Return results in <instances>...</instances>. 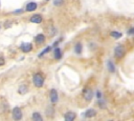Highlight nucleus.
Segmentation results:
<instances>
[{
	"label": "nucleus",
	"mask_w": 134,
	"mask_h": 121,
	"mask_svg": "<svg viewBox=\"0 0 134 121\" xmlns=\"http://www.w3.org/2000/svg\"><path fill=\"white\" fill-rule=\"evenodd\" d=\"M44 81H45L44 76L41 73H36L32 76V82H34V85L36 87H42L44 84Z\"/></svg>",
	"instance_id": "obj_1"
},
{
	"label": "nucleus",
	"mask_w": 134,
	"mask_h": 121,
	"mask_svg": "<svg viewBox=\"0 0 134 121\" xmlns=\"http://www.w3.org/2000/svg\"><path fill=\"white\" fill-rule=\"evenodd\" d=\"M126 54V48L122 44H118L117 46H115L114 48V57L116 59H121Z\"/></svg>",
	"instance_id": "obj_2"
},
{
	"label": "nucleus",
	"mask_w": 134,
	"mask_h": 121,
	"mask_svg": "<svg viewBox=\"0 0 134 121\" xmlns=\"http://www.w3.org/2000/svg\"><path fill=\"white\" fill-rule=\"evenodd\" d=\"M93 96H94V93H93V89H92V88L86 87V88L83 89V97H84V99H85L87 102L91 101L92 98H93Z\"/></svg>",
	"instance_id": "obj_3"
},
{
	"label": "nucleus",
	"mask_w": 134,
	"mask_h": 121,
	"mask_svg": "<svg viewBox=\"0 0 134 121\" xmlns=\"http://www.w3.org/2000/svg\"><path fill=\"white\" fill-rule=\"evenodd\" d=\"M12 116H13V119L14 120H21L22 119V110L20 107L16 106L13 108L12 110Z\"/></svg>",
	"instance_id": "obj_4"
},
{
	"label": "nucleus",
	"mask_w": 134,
	"mask_h": 121,
	"mask_svg": "<svg viewBox=\"0 0 134 121\" xmlns=\"http://www.w3.org/2000/svg\"><path fill=\"white\" fill-rule=\"evenodd\" d=\"M49 98H50V101H51V103H57L58 102V100H59V95H58V92L54 89V88H52L51 90H50V93H49Z\"/></svg>",
	"instance_id": "obj_5"
},
{
	"label": "nucleus",
	"mask_w": 134,
	"mask_h": 121,
	"mask_svg": "<svg viewBox=\"0 0 134 121\" xmlns=\"http://www.w3.org/2000/svg\"><path fill=\"white\" fill-rule=\"evenodd\" d=\"M20 48H21V51L23 53H28V52H30L32 49V44L29 43V42H25V43H22L20 45Z\"/></svg>",
	"instance_id": "obj_6"
},
{
	"label": "nucleus",
	"mask_w": 134,
	"mask_h": 121,
	"mask_svg": "<svg viewBox=\"0 0 134 121\" xmlns=\"http://www.w3.org/2000/svg\"><path fill=\"white\" fill-rule=\"evenodd\" d=\"M29 20H30V22H32V23L39 24V23H41V22H42L43 18H42V16H41V15H39V14H36V15L31 16Z\"/></svg>",
	"instance_id": "obj_7"
},
{
	"label": "nucleus",
	"mask_w": 134,
	"mask_h": 121,
	"mask_svg": "<svg viewBox=\"0 0 134 121\" xmlns=\"http://www.w3.org/2000/svg\"><path fill=\"white\" fill-rule=\"evenodd\" d=\"M37 7H38V5L36 2H28L25 9H26V12H34L37 9Z\"/></svg>",
	"instance_id": "obj_8"
},
{
	"label": "nucleus",
	"mask_w": 134,
	"mask_h": 121,
	"mask_svg": "<svg viewBox=\"0 0 134 121\" xmlns=\"http://www.w3.org/2000/svg\"><path fill=\"white\" fill-rule=\"evenodd\" d=\"M75 117H76V115H75V113H73V112H67V113L64 115V118H65L66 121H72V120L75 119Z\"/></svg>",
	"instance_id": "obj_9"
},
{
	"label": "nucleus",
	"mask_w": 134,
	"mask_h": 121,
	"mask_svg": "<svg viewBox=\"0 0 134 121\" xmlns=\"http://www.w3.org/2000/svg\"><path fill=\"white\" fill-rule=\"evenodd\" d=\"M45 35H43V34H39V35H37L36 37H35V41H36V43L37 44H42V43H44L45 42Z\"/></svg>",
	"instance_id": "obj_10"
},
{
	"label": "nucleus",
	"mask_w": 134,
	"mask_h": 121,
	"mask_svg": "<svg viewBox=\"0 0 134 121\" xmlns=\"http://www.w3.org/2000/svg\"><path fill=\"white\" fill-rule=\"evenodd\" d=\"M95 115H96V110L93 109V108H89V109H87V110L85 112V114H84L83 116H85L86 118H92V117H94Z\"/></svg>",
	"instance_id": "obj_11"
},
{
	"label": "nucleus",
	"mask_w": 134,
	"mask_h": 121,
	"mask_svg": "<svg viewBox=\"0 0 134 121\" xmlns=\"http://www.w3.org/2000/svg\"><path fill=\"white\" fill-rule=\"evenodd\" d=\"M53 57L55 60H60L62 58V51L60 47H55L53 51Z\"/></svg>",
	"instance_id": "obj_12"
},
{
	"label": "nucleus",
	"mask_w": 134,
	"mask_h": 121,
	"mask_svg": "<svg viewBox=\"0 0 134 121\" xmlns=\"http://www.w3.org/2000/svg\"><path fill=\"white\" fill-rule=\"evenodd\" d=\"M45 114H46L47 117H53V115H54V108H53V106L52 105L47 106L46 109H45Z\"/></svg>",
	"instance_id": "obj_13"
},
{
	"label": "nucleus",
	"mask_w": 134,
	"mask_h": 121,
	"mask_svg": "<svg viewBox=\"0 0 134 121\" xmlns=\"http://www.w3.org/2000/svg\"><path fill=\"white\" fill-rule=\"evenodd\" d=\"M27 92H28V86H27L26 84H22V85H20L19 88H18V93L21 94V95H25Z\"/></svg>",
	"instance_id": "obj_14"
},
{
	"label": "nucleus",
	"mask_w": 134,
	"mask_h": 121,
	"mask_svg": "<svg viewBox=\"0 0 134 121\" xmlns=\"http://www.w3.org/2000/svg\"><path fill=\"white\" fill-rule=\"evenodd\" d=\"M31 118H32L34 121H42V120H43V117L41 116V114H40L39 112H35V113L32 114Z\"/></svg>",
	"instance_id": "obj_15"
},
{
	"label": "nucleus",
	"mask_w": 134,
	"mask_h": 121,
	"mask_svg": "<svg viewBox=\"0 0 134 121\" xmlns=\"http://www.w3.org/2000/svg\"><path fill=\"white\" fill-rule=\"evenodd\" d=\"M107 68H108V70L110 72V73H114L115 72V65L113 64V62L112 61H107Z\"/></svg>",
	"instance_id": "obj_16"
},
{
	"label": "nucleus",
	"mask_w": 134,
	"mask_h": 121,
	"mask_svg": "<svg viewBox=\"0 0 134 121\" xmlns=\"http://www.w3.org/2000/svg\"><path fill=\"white\" fill-rule=\"evenodd\" d=\"M82 49H83V45L81 43H76L74 45V53L75 54H77V55L82 54Z\"/></svg>",
	"instance_id": "obj_17"
},
{
	"label": "nucleus",
	"mask_w": 134,
	"mask_h": 121,
	"mask_svg": "<svg viewBox=\"0 0 134 121\" xmlns=\"http://www.w3.org/2000/svg\"><path fill=\"white\" fill-rule=\"evenodd\" d=\"M111 37H113L114 39H119L120 37H121V33H119V32H111Z\"/></svg>",
	"instance_id": "obj_18"
},
{
	"label": "nucleus",
	"mask_w": 134,
	"mask_h": 121,
	"mask_svg": "<svg viewBox=\"0 0 134 121\" xmlns=\"http://www.w3.org/2000/svg\"><path fill=\"white\" fill-rule=\"evenodd\" d=\"M50 49H51V47H50V46H47L45 49H43V51H42V52L39 54V57H42V56H44V55H45L46 53H48Z\"/></svg>",
	"instance_id": "obj_19"
},
{
	"label": "nucleus",
	"mask_w": 134,
	"mask_h": 121,
	"mask_svg": "<svg viewBox=\"0 0 134 121\" xmlns=\"http://www.w3.org/2000/svg\"><path fill=\"white\" fill-rule=\"evenodd\" d=\"M64 3V0H53V5L54 6H61Z\"/></svg>",
	"instance_id": "obj_20"
},
{
	"label": "nucleus",
	"mask_w": 134,
	"mask_h": 121,
	"mask_svg": "<svg viewBox=\"0 0 134 121\" xmlns=\"http://www.w3.org/2000/svg\"><path fill=\"white\" fill-rule=\"evenodd\" d=\"M98 106H99V107H102V108H105V107H106V105H105V102H103V101H99V102H98Z\"/></svg>",
	"instance_id": "obj_21"
},
{
	"label": "nucleus",
	"mask_w": 134,
	"mask_h": 121,
	"mask_svg": "<svg viewBox=\"0 0 134 121\" xmlns=\"http://www.w3.org/2000/svg\"><path fill=\"white\" fill-rule=\"evenodd\" d=\"M4 63H5V60H4V58L0 56V66H1V65H3Z\"/></svg>",
	"instance_id": "obj_22"
},
{
	"label": "nucleus",
	"mask_w": 134,
	"mask_h": 121,
	"mask_svg": "<svg viewBox=\"0 0 134 121\" xmlns=\"http://www.w3.org/2000/svg\"><path fill=\"white\" fill-rule=\"evenodd\" d=\"M128 34H129V35H134V27H131V28L128 31Z\"/></svg>",
	"instance_id": "obj_23"
},
{
	"label": "nucleus",
	"mask_w": 134,
	"mask_h": 121,
	"mask_svg": "<svg viewBox=\"0 0 134 121\" xmlns=\"http://www.w3.org/2000/svg\"><path fill=\"white\" fill-rule=\"evenodd\" d=\"M14 14H22L23 13V9H17V11H15V12H13Z\"/></svg>",
	"instance_id": "obj_24"
},
{
	"label": "nucleus",
	"mask_w": 134,
	"mask_h": 121,
	"mask_svg": "<svg viewBox=\"0 0 134 121\" xmlns=\"http://www.w3.org/2000/svg\"><path fill=\"white\" fill-rule=\"evenodd\" d=\"M96 97H97L98 99H100V98H102V93H100L99 90H97V92H96Z\"/></svg>",
	"instance_id": "obj_25"
},
{
	"label": "nucleus",
	"mask_w": 134,
	"mask_h": 121,
	"mask_svg": "<svg viewBox=\"0 0 134 121\" xmlns=\"http://www.w3.org/2000/svg\"><path fill=\"white\" fill-rule=\"evenodd\" d=\"M46 1H50V0H46Z\"/></svg>",
	"instance_id": "obj_26"
}]
</instances>
